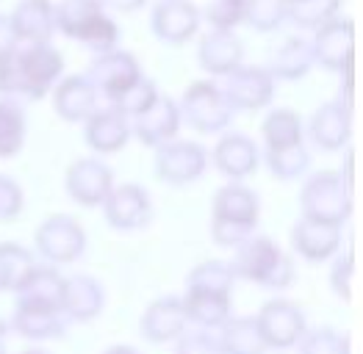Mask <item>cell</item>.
I'll use <instances>...</instances> for the list:
<instances>
[{"label":"cell","instance_id":"48","mask_svg":"<svg viewBox=\"0 0 363 354\" xmlns=\"http://www.w3.org/2000/svg\"><path fill=\"white\" fill-rule=\"evenodd\" d=\"M103 354H139V352L130 349V346H111V349H106Z\"/></svg>","mask_w":363,"mask_h":354},{"label":"cell","instance_id":"10","mask_svg":"<svg viewBox=\"0 0 363 354\" xmlns=\"http://www.w3.org/2000/svg\"><path fill=\"white\" fill-rule=\"evenodd\" d=\"M64 188L81 207H97L114 188V172L100 158H78L64 175Z\"/></svg>","mask_w":363,"mask_h":354},{"label":"cell","instance_id":"46","mask_svg":"<svg viewBox=\"0 0 363 354\" xmlns=\"http://www.w3.org/2000/svg\"><path fill=\"white\" fill-rule=\"evenodd\" d=\"M20 45H23V42L17 39V30H14V25H11V17L0 14V56L17 50Z\"/></svg>","mask_w":363,"mask_h":354},{"label":"cell","instance_id":"20","mask_svg":"<svg viewBox=\"0 0 363 354\" xmlns=\"http://www.w3.org/2000/svg\"><path fill=\"white\" fill-rule=\"evenodd\" d=\"M106 307V291L103 285L89 277V274H72L64 282V302H61V313L69 321L86 324L94 321Z\"/></svg>","mask_w":363,"mask_h":354},{"label":"cell","instance_id":"1","mask_svg":"<svg viewBox=\"0 0 363 354\" xmlns=\"http://www.w3.org/2000/svg\"><path fill=\"white\" fill-rule=\"evenodd\" d=\"M230 268L236 280L261 285L267 291H283L297 277L294 261L277 246V241L269 236H255V233L236 246Z\"/></svg>","mask_w":363,"mask_h":354},{"label":"cell","instance_id":"3","mask_svg":"<svg viewBox=\"0 0 363 354\" xmlns=\"http://www.w3.org/2000/svg\"><path fill=\"white\" fill-rule=\"evenodd\" d=\"M181 119L197 133H222L230 119H233V108L225 97L222 86H216L213 81H194L191 86L183 91L181 103Z\"/></svg>","mask_w":363,"mask_h":354},{"label":"cell","instance_id":"19","mask_svg":"<svg viewBox=\"0 0 363 354\" xmlns=\"http://www.w3.org/2000/svg\"><path fill=\"white\" fill-rule=\"evenodd\" d=\"M186 326L189 321H186L181 296H161L150 302L139 321L142 338L150 343H172Z\"/></svg>","mask_w":363,"mask_h":354},{"label":"cell","instance_id":"35","mask_svg":"<svg viewBox=\"0 0 363 354\" xmlns=\"http://www.w3.org/2000/svg\"><path fill=\"white\" fill-rule=\"evenodd\" d=\"M341 11V0H294L289 3L286 20L303 30H316L319 25L330 23Z\"/></svg>","mask_w":363,"mask_h":354},{"label":"cell","instance_id":"41","mask_svg":"<svg viewBox=\"0 0 363 354\" xmlns=\"http://www.w3.org/2000/svg\"><path fill=\"white\" fill-rule=\"evenodd\" d=\"M200 14L211 28L233 30L244 23V0H208Z\"/></svg>","mask_w":363,"mask_h":354},{"label":"cell","instance_id":"38","mask_svg":"<svg viewBox=\"0 0 363 354\" xmlns=\"http://www.w3.org/2000/svg\"><path fill=\"white\" fill-rule=\"evenodd\" d=\"M155 100H158V86L152 84L150 78L142 75L136 84H130V86L125 88L117 100H111L108 105H114V108L122 111L128 119H133V117H139L142 111H147Z\"/></svg>","mask_w":363,"mask_h":354},{"label":"cell","instance_id":"50","mask_svg":"<svg viewBox=\"0 0 363 354\" xmlns=\"http://www.w3.org/2000/svg\"><path fill=\"white\" fill-rule=\"evenodd\" d=\"M0 354H6V349H3V346H0Z\"/></svg>","mask_w":363,"mask_h":354},{"label":"cell","instance_id":"7","mask_svg":"<svg viewBox=\"0 0 363 354\" xmlns=\"http://www.w3.org/2000/svg\"><path fill=\"white\" fill-rule=\"evenodd\" d=\"M255 321L261 329V338L267 343V349H291L300 343V338L308 329L305 313L289 299H272L267 302L258 313Z\"/></svg>","mask_w":363,"mask_h":354},{"label":"cell","instance_id":"32","mask_svg":"<svg viewBox=\"0 0 363 354\" xmlns=\"http://www.w3.org/2000/svg\"><path fill=\"white\" fill-rule=\"evenodd\" d=\"M26 130H28L26 111L14 100L3 97L0 100V158H14L23 149Z\"/></svg>","mask_w":363,"mask_h":354},{"label":"cell","instance_id":"4","mask_svg":"<svg viewBox=\"0 0 363 354\" xmlns=\"http://www.w3.org/2000/svg\"><path fill=\"white\" fill-rule=\"evenodd\" d=\"M17 72H20V97L42 100L59 84L64 72V59L50 42L20 45L17 47Z\"/></svg>","mask_w":363,"mask_h":354},{"label":"cell","instance_id":"51","mask_svg":"<svg viewBox=\"0 0 363 354\" xmlns=\"http://www.w3.org/2000/svg\"><path fill=\"white\" fill-rule=\"evenodd\" d=\"M286 3H294V0H286Z\"/></svg>","mask_w":363,"mask_h":354},{"label":"cell","instance_id":"33","mask_svg":"<svg viewBox=\"0 0 363 354\" xmlns=\"http://www.w3.org/2000/svg\"><path fill=\"white\" fill-rule=\"evenodd\" d=\"M100 11H103L100 0H61L56 6V28L78 42V36Z\"/></svg>","mask_w":363,"mask_h":354},{"label":"cell","instance_id":"42","mask_svg":"<svg viewBox=\"0 0 363 354\" xmlns=\"http://www.w3.org/2000/svg\"><path fill=\"white\" fill-rule=\"evenodd\" d=\"M175 343V354H222L219 341L213 338L208 329H183L181 335L172 341Z\"/></svg>","mask_w":363,"mask_h":354},{"label":"cell","instance_id":"13","mask_svg":"<svg viewBox=\"0 0 363 354\" xmlns=\"http://www.w3.org/2000/svg\"><path fill=\"white\" fill-rule=\"evenodd\" d=\"M352 39H355V28L344 17H333L330 23L319 25L311 39L313 64L330 72H347L352 61Z\"/></svg>","mask_w":363,"mask_h":354},{"label":"cell","instance_id":"9","mask_svg":"<svg viewBox=\"0 0 363 354\" xmlns=\"http://www.w3.org/2000/svg\"><path fill=\"white\" fill-rule=\"evenodd\" d=\"M103 216H106L108 227H114V230H122V233L142 230L152 219L150 194L139 183L114 185L108 191V197L103 200Z\"/></svg>","mask_w":363,"mask_h":354},{"label":"cell","instance_id":"44","mask_svg":"<svg viewBox=\"0 0 363 354\" xmlns=\"http://www.w3.org/2000/svg\"><path fill=\"white\" fill-rule=\"evenodd\" d=\"M26 207V194L23 185L9 175H0V222H11L23 213Z\"/></svg>","mask_w":363,"mask_h":354},{"label":"cell","instance_id":"40","mask_svg":"<svg viewBox=\"0 0 363 354\" xmlns=\"http://www.w3.org/2000/svg\"><path fill=\"white\" fill-rule=\"evenodd\" d=\"M78 42L86 45L94 53H103V50L117 47V42H120V28H117V23H114V20L106 14V8H103L89 25H86V30L78 36Z\"/></svg>","mask_w":363,"mask_h":354},{"label":"cell","instance_id":"5","mask_svg":"<svg viewBox=\"0 0 363 354\" xmlns=\"http://www.w3.org/2000/svg\"><path fill=\"white\" fill-rule=\"evenodd\" d=\"M36 252L53 266L75 263L86 249V230L72 216H48L33 233Z\"/></svg>","mask_w":363,"mask_h":354},{"label":"cell","instance_id":"37","mask_svg":"<svg viewBox=\"0 0 363 354\" xmlns=\"http://www.w3.org/2000/svg\"><path fill=\"white\" fill-rule=\"evenodd\" d=\"M286 0H244V23L261 33L280 28L286 23Z\"/></svg>","mask_w":363,"mask_h":354},{"label":"cell","instance_id":"30","mask_svg":"<svg viewBox=\"0 0 363 354\" xmlns=\"http://www.w3.org/2000/svg\"><path fill=\"white\" fill-rule=\"evenodd\" d=\"M261 133H264V149H280L300 144V142H305L303 117L297 111H291V108H274L264 119Z\"/></svg>","mask_w":363,"mask_h":354},{"label":"cell","instance_id":"21","mask_svg":"<svg viewBox=\"0 0 363 354\" xmlns=\"http://www.w3.org/2000/svg\"><path fill=\"white\" fill-rule=\"evenodd\" d=\"M261 164L258 144L244 133H225L213 147V166L228 180H244Z\"/></svg>","mask_w":363,"mask_h":354},{"label":"cell","instance_id":"36","mask_svg":"<svg viewBox=\"0 0 363 354\" xmlns=\"http://www.w3.org/2000/svg\"><path fill=\"white\" fill-rule=\"evenodd\" d=\"M236 282V274L228 261H203L200 266H194L186 277V288H200V291H222L230 294Z\"/></svg>","mask_w":363,"mask_h":354},{"label":"cell","instance_id":"23","mask_svg":"<svg viewBox=\"0 0 363 354\" xmlns=\"http://www.w3.org/2000/svg\"><path fill=\"white\" fill-rule=\"evenodd\" d=\"M11 326L28 341H53L64 335V313L56 307L17 299L14 313H11Z\"/></svg>","mask_w":363,"mask_h":354},{"label":"cell","instance_id":"27","mask_svg":"<svg viewBox=\"0 0 363 354\" xmlns=\"http://www.w3.org/2000/svg\"><path fill=\"white\" fill-rule=\"evenodd\" d=\"M219 349L222 354H264L267 343L261 338V329L255 316H230L219 326Z\"/></svg>","mask_w":363,"mask_h":354},{"label":"cell","instance_id":"34","mask_svg":"<svg viewBox=\"0 0 363 354\" xmlns=\"http://www.w3.org/2000/svg\"><path fill=\"white\" fill-rule=\"evenodd\" d=\"M264 161H267L269 172L277 180H297L311 166V152L305 147V142H300V144H291V147L264 149Z\"/></svg>","mask_w":363,"mask_h":354},{"label":"cell","instance_id":"17","mask_svg":"<svg viewBox=\"0 0 363 354\" xmlns=\"http://www.w3.org/2000/svg\"><path fill=\"white\" fill-rule=\"evenodd\" d=\"M291 244L300 258L311 261V263H325V261L335 258V252L341 246V227L303 216L291 230Z\"/></svg>","mask_w":363,"mask_h":354},{"label":"cell","instance_id":"49","mask_svg":"<svg viewBox=\"0 0 363 354\" xmlns=\"http://www.w3.org/2000/svg\"><path fill=\"white\" fill-rule=\"evenodd\" d=\"M23 354H48V352H42V349H28V352H23Z\"/></svg>","mask_w":363,"mask_h":354},{"label":"cell","instance_id":"6","mask_svg":"<svg viewBox=\"0 0 363 354\" xmlns=\"http://www.w3.org/2000/svg\"><path fill=\"white\" fill-rule=\"evenodd\" d=\"M208 152L203 144L189 139H169L155 147V175L167 185H189L206 175Z\"/></svg>","mask_w":363,"mask_h":354},{"label":"cell","instance_id":"16","mask_svg":"<svg viewBox=\"0 0 363 354\" xmlns=\"http://www.w3.org/2000/svg\"><path fill=\"white\" fill-rule=\"evenodd\" d=\"M130 119L114 105L108 108H94L89 117L84 119V139L97 155H111L120 152L128 139H130Z\"/></svg>","mask_w":363,"mask_h":354},{"label":"cell","instance_id":"11","mask_svg":"<svg viewBox=\"0 0 363 354\" xmlns=\"http://www.w3.org/2000/svg\"><path fill=\"white\" fill-rule=\"evenodd\" d=\"M86 78L91 81V86L97 88V94L111 103L130 84H136L142 78V69H139V61L130 53L111 47V50H103V53L94 56Z\"/></svg>","mask_w":363,"mask_h":354},{"label":"cell","instance_id":"24","mask_svg":"<svg viewBox=\"0 0 363 354\" xmlns=\"http://www.w3.org/2000/svg\"><path fill=\"white\" fill-rule=\"evenodd\" d=\"M9 17L23 45L50 42L56 30V6L50 0H20Z\"/></svg>","mask_w":363,"mask_h":354},{"label":"cell","instance_id":"28","mask_svg":"<svg viewBox=\"0 0 363 354\" xmlns=\"http://www.w3.org/2000/svg\"><path fill=\"white\" fill-rule=\"evenodd\" d=\"M311 67H313L311 42L303 36H291L272 53L267 69L272 72V78H280V81H300L311 72Z\"/></svg>","mask_w":363,"mask_h":354},{"label":"cell","instance_id":"15","mask_svg":"<svg viewBox=\"0 0 363 354\" xmlns=\"http://www.w3.org/2000/svg\"><path fill=\"white\" fill-rule=\"evenodd\" d=\"M352 136V119H350V105L344 100H330L313 111L308 119V139L325 152L344 149Z\"/></svg>","mask_w":363,"mask_h":354},{"label":"cell","instance_id":"43","mask_svg":"<svg viewBox=\"0 0 363 354\" xmlns=\"http://www.w3.org/2000/svg\"><path fill=\"white\" fill-rule=\"evenodd\" d=\"M255 233L252 224H242V222H225V219H211V238L216 246L225 249H236L242 241Z\"/></svg>","mask_w":363,"mask_h":354},{"label":"cell","instance_id":"22","mask_svg":"<svg viewBox=\"0 0 363 354\" xmlns=\"http://www.w3.org/2000/svg\"><path fill=\"white\" fill-rule=\"evenodd\" d=\"M97 97L100 94L86 75L59 78V84L53 86V111L64 122H84L97 108Z\"/></svg>","mask_w":363,"mask_h":354},{"label":"cell","instance_id":"8","mask_svg":"<svg viewBox=\"0 0 363 354\" xmlns=\"http://www.w3.org/2000/svg\"><path fill=\"white\" fill-rule=\"evenodd\" d=\"M222 91L233 111H258L267 108L274 97V78L267 67L239 64L225 75Z\"/></svg>","mask_w":363,"mask_h":354},{"label":"cell","instance_id":"26","mask_svg":"<svg viewBox=\"0 0 363 354\" xmlns=\"http://www.w3.org/2000/svg\"><path fill=\"white\" fill-rule=\"evenodd\" d=\"M181 302L186 310V321L200 329H219L230 319V294L186 288Z\"/></svg>","mask_w":363,"mask_h":354},{"label":"cell","instance_id":"39","mask_svg":"<svg viewBox=\"0 0 363 354\" xmlns=\"http://www.w3.org/2000/svg\"><path fill=\"white\" fill-rule=\"evenodd\" d=\"M300 354H350V338L344 332L335 329H305V335L300 338Z\"/></svg>","mask_w":363,"mask_h":354},{"label":"cell","instance_id":"25","mask_svg":"<svg viewBox=\"0 0 363 354\" xmlns=\"http://www.w3.org/2000/svg\"><path fill=\"white\" fill-rule=\"evenodd\" d=\"M261 216V200L252 188H247L242 180H230L213 194L211 219H225V222H242V224H258Z\"/></svg>","mask_w":363,"mask_h":354},{"label":"cell","instance_id":"47","mask_svg":"<svg viewBox=\"0 0 363 354\" xmlns=\"http://www.w3.org/2000/svg\"><path fill=\"white\" fill-rule=\"evenodd\" d=\"M145 3H147V0H100L103 8H108V11H122V14H133V11H139Z\"/></svg>","mask_w":363,"mask_h":354},{"label":"cell","instance_id":"31","mask_svg":"<svg viewBox=\"0 0 363 354\" xmlns=\"http://www.w3.org/2000/svg\"><path fill=\"white\" fill-rule=\"evenodd\" d=\"M33 268H36V261L26 246L14 241L0 244V291L3 294H17Z\"/></svg>","mask_w":363,"mask_h":354},{"label":"cell","instance_id":"2","mask_svg":"<svg viewBox=\"0 0 363 354\" xmlns=\"http://www.w3.org/2000/svg\"><path fill=\"white\" fill-rule=\"evenodd\" d=\"M300 207L308 219L330 222L341 227L352 213V191L344 183L341 172H316L305 180L300 191Z\"/></svg>","mask_w":363,"mask_h":354},{"label":"cell","instance_id":"14","mask_svg":"<svg viewBox=\"0 0 363 354\" xmlns=\"http://www.w3.org/2000/svg\"><path fill=\"white\" fill-rule=\"evenodd\" d=\"M181 108L172 97L158 94L147 111L130 119V133L145 144V147H161L164 142L175 139L181 130Z\"/></svg>","mask_w":363,"mask_h":354},{"label":"cell","instance_id":"45","mask_svg":"<svg viewBox=\"0 0 363 354\" xmlns=\"http://www.w3.org/2000/svg\"><path fill=\"white\" fill-rule=\"evenodd\" d=\"M350 280H352V255H338L330 266V291H333L338 299H350Z\"/></svg>","mask_w":363,"mask_h":354},{"label":"cell","instance_id":"12","mask_svg":"<svg viewBox=\"0 0 363 354\" xmlns=\"http://www.w3.org/2000/svg\"><path fill=\"white\" fill-rule=\"evenodd\" d=\"M200 23L203 14L191 0H161L152 6L150 30L167 45H186L197 36Z\"/></svg>","mask_w":363,"mask_h":354},{"label":"cell","instance_id":"18","mask_svg":"<svg viewBox=\"0 0 363 354\" xmlns=\"http://www.w3.org/2000/svg\"><path fill=\"white\" fill-rule=\"evenodd\" d=\"M244 61V45L233 30L211 28L208 33L200 36L197 45V64L203 67V72L225 78L230 69H236Z\"/></svg>","mask_w":363,"mask_h":354},{"label":"cell","instance_id":"29","mask_svg":"<svg viewBox=\"0 0 363 354\" xmlns=\"http://www.w3.org/2000/svg\"><path fill=\"white\" fill-rule=\"evenodd\" d=\"M64 282H67V277H61L53 266H36L28 274V280L23 282V288L17 291V299H26V302H36V304L61 310Z\"/></svg>","mask_w":363,"mask_h":354}]
</instances>
